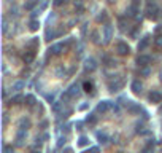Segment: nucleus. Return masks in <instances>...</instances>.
Segmentation results:
<instances>
[{"instance_id": "3", "label": "nucleus", "mask_w": 162, "mask_h": 153, "mask_svg": "<svg viewBox=\"0 0 162 153\" xmlns=\"http://www.w3.org/2000/svg\"><path fill=\"white\" fill-rule=\"evenodd\" d=\"M148 101H150L151 104H160L162 102V94L159 91H151L150 94H148Z\"/></svg>"}, {"instance_id": "7", "label": "nucleus", "mask_w": 162, "mask_h": 153, "mask_svg": "<svg viewBox=\"0 0 162 153\" xmlns=\"http://www.w3.org/2000/svg\"><path fill=\"white\" fill-rule=\"evenodd\" d=\"M137 64L140 67H148V66L151 64V58L146 56V54H140V56L137 58Z\"/></svg>"}, {"instance_id": "13", "label": "nucleus", "mask_w": 162, "mask_h": 153, "mask_svg": "<svg viewBox=\"0 0 162 153\" xmlns=\"http://www.w3.org/2000/svg\"><path fill=\"white\" fill-rule=\"evenodd\" d=\"M103 32H105V41H110L111 34H113V27H111L110 24H107V26H105V29H103Z\"/></svg>"}, {"instance_id": "5", "label": "nucleus", "mask_w": 162, "mask_h": 153, "mask_svg": "<svg viewBox=\"0 0 162 153\" xmlns=\"http://www.w3.org/2000/svg\"><path fill=\"white\" fill-rule=\"evenodd\" d=\"M150 43H151V37H150V35H145L142 40L138 41V46H137V48H138V51H140V53L145 51L146 48L150 46Z\"/></svg>"}, {"instance_id": "18", "label": "nucleus", "mask_w": 162, "mask_h": 153, "mask_svg": "<svg viewBox=\"0 0 162 153\" xmlns=\"http://www.w3.org/2000/svg\"><path fill=\"white\" fill-rule=\"evenodd\" d=\"M78 145H80V147H86V145H89V139L84 137V136H81L80 141H78Z\"/></svg>"}, {"instance_id": "16", "label": "nucleus", "mask_w": 162, "mask_h": 153, "mask_svg": "<svg viewBox=\"0 0 162 153\" xmlns=\"http://www.w3.org/2000/svg\"><path fill=\"white\" fill-rule=\"evenodd\" d=\"M38 27H40L38 19H32L30 23H29V29H30V30H38Z\"/></svg>"}, {"instance_id": "19", "label": "nucleus", "mask_w": 162, "mask_h": 153, "mask_svg": "<svg viewBox=\"0 0 162 153\" xmlns=\"http://www.w3.org/2000/svg\"><path fill=\"white\" fill-rule=\"evenodd\" d=\"M35 5H37V0H29V2L24 5V8H26V10H32Z\"/></svg>"}, {"instance_id": "25", "label": "nucleus", "mask_w": 162, "mask_h": 153, "mask_svg": "<svg viewBox=\"0 0 162 153\" xmlns=\"http://www.w3.org/2000/svg\"><path fill=\"white\" fill-rule=\"evenodd\" d=\"M22 99V96H16V97H13L11 99V104H19V101Z\"/></svg>"}, {"instance_id": "8", "label": "nucleus", "mask_w": 162, "mask_h": 153, "mask_svg": "<svg viewBox=\"0 0 162 153\" xmlns=\"http://www.w3.org/2000/svg\"><path fill=\"white\" fill-rule=\"evenodd\" d=\"M95 69H97L95 61H94L92 58H89V59L86 61V64H84V70H86V72H94Z\"/></svg>"}, {"instance_id": "22", "label": "nucleus", "mask_w": 162, "mask_h": 153, "mask_svg": "<svg viewBox=\"0 0 162 153\" xmlns=\"http://www.w3.org/2000/svg\"><path fill=\"white\" fill-rule=\"evenodd\" d=\"M29 126H30V121H29V120H21V126H19V128H24V129H27Z\"/></svg>"}, {"instance_id": "28", "label": "nucleus", "mask_w": 162, "mask_h": 153, "mask_svg": "<svg viewBox=\"0 0 162 153\" xmlns=\"http://www.w3.org/2000/svg\"><path fill=\"white\" fill-rule=\"evenodd\" d=\"M22 86H24V83H22V81H19V83H16V85L13 86V88H15V89H21Z\"/></svg>"}, {"instance_id": "1", "label": "nucleus", "mask_w": 162, "mask_h": 153, "mask_svg": "<svg viewBox=\"0 0 162 153\" xmlns=\"http://www.w3.org/2000/svg\"><path fill=\"white\" fill-rule=\"evenodd\" d=\"M116 53L119 56H127L130 53V46L126 43V41H118L116 43Z\"/></svg>"}, {"instance_id": "20", "label": "nucleus", "mask_w": 162, "mask_h": 153, "mask_svg": "<svg viewBox=\"0 0 162 153\" xmlns=\"http://www.w3.org/2000/svg\"><path fill=\"white\" fill-rule=\"evenodd\" d=\"M95 121H97L95 115H94V113H89V115H88V118H86V123H89V124H94Z\"/></svg>"}, {"instance_id": "27", "label": "nucleus", "mask_w": 162, "mask_h": 153, "mask_svg": "<svg viewBox=\"0 0 162 153\" xmlns=\"http://www.w3.org/2000/svg\"><path fill=\"white\" fill-rule=\"evenodd\" d=\"M64 144H65V137H60V139H59V142H57V147H62Z\"/></svg>"}, {"instance_id": "29", "label": "nucleus", "mask_w": 162, "mask_h": 153, "mask_svg": "<svg viewBox=\"0 0 162 153\" xmlns=\"http://www.w3.org/2000/svg\"><path fill=\"white\" fill-rule=\"evenodd\" d=\"M64 3V0H54V6H60Z\"/></svg>"}, {"instance_id": "26", "label": "nucleus", "mask_w": 162, "mask_h": 153, "mask_svg": "<svg viewBox=\"0 0 162 153\" xmlns=\"http://www.w3.org/2000/svg\"><path fill=\"white\" fill-rule=\"evenodd\" d=\"M86 153H98V147H92V148H89Z\"/></svg>"}, {"instance_id": "21", "label": "nucleus", "mask_w": 162, "mask_h": 153, "mask_svg": "<svg viewBox=\"0 0 162 153\" xmlns=\"http://www.w3.org/2000/svg\"><path fill=\"white\" fill-rule=\"evenodd\" d=\"M153 145H154V142H150L146 145V147L142 150V153H153Z\"/></svg>"}, {"instance_id": "33", "label": "nucleus", "mask_w": 162, "mask_h": 153, "mask_svg": "<svg viewBox=\"0 0 162 153\" xmlns=\"http://www.w3.org/2000/svg\"><path fill=\"white\" fill-rule=\"evenodd\" d=\"M160 78H162V73H160Z\"/></svg>"}, {"instance_id": "17", "label": "nucleus", "mask_w": 162, "mask_h": 153, "mask_svg": "<svg viewBox=\"0 0 162 153\" xmlns=\"http://www.w3.org/2000/svg\"><path fill=\"white\" fill-rule=\"evenodd\" d=\"M26 104H27V105H29V107H32V105H35V104H37V101H35V97L32 96V94H27L26 96Z\"/></svg>"}, {"instance_id": "10", "label": "nucleus", "mask_w": 162, "mask_h": 153, "mask_svg": "<svg viewBox=\"0 0 162 153\" xmlns=\"http://www.w3.org/2000/svg\"><path fill=\"white\" fill-rule=\"evenodd\" d=\"M40 46V40L38 38H32V40H29V43H27V50H30V51H35L37 53V48Z\"/></svg>"}, {"instance_id": "12", "label": "nucleus", "mask_w": 162, "mask_h": 153, "mask_svg": "<svg viewBox=\"0 0 162 153\" xmlns=\"http://www.w3.org/2000/svg\"><path fill=\"white\" fill-rule=\"evenodd\" d=\"M153 45H154V50L156 51H162V35H157L156 38H154Z\"/></svg>"}, {"instance_id": "2", "label": "nucleus", "mask_w": 162, "mask_h": 153, "mask_svg": "<svg viewBox=\"0 0 162 153\" xmlns=\"http://www.w3.org/2000/svg\"><path fill=\"white\" fill-rule=\"evenodd\" d=\"M146 18L148 19H153V21H156L159 18V8L156 5H148V8H146Z\"/></svg>"}, {"instance_id": "9", "label": "nucleus", "mask_w": 162, "mask_h": 153, "mask_svg": "<svg viewBox=\"0 0 162 153\" xmlns=\"http://www.w3.org/2000/svg\"><path fill=\"white\" fill-rule=\"evenodd\" d=\"M130 88H132V91L135 94H140V93H142V89H143V85H142V81H140V80H133Z\"/></svg>"}, {"instance_id": "6", "label": "nucleus", "mask_w": 162, "mask_h": 153, "mask_svg": "<svg viewBox=\"0 0 162 153\" xmlns=\"http://www.w3.org/2000/svg\"><path fill=\"white\" fill-rule=\"evenodd\" d=\"M111 107H113V105H111L110 101H102V102L97 105V112H98V113H107Z\"/></svg>"}, {"instance_id": "23", "label": "nucleus", "mask_w": 162, "mask_h": 153, "mask_svg": "<svg viewBox=\"0 0 162 153\" xmlns=\"http://www.w3.org/2000/svg\"><path fill=\"white\" fill-rule=\"evenodd\" d=\"M140 75L148 76V75H150V69H148V67H140Z\"/></svg>"}, {"instance_id": "30", "label": "nucleus", "mask_w": 162, "mask_h": 153, "mask_svg": "<svg viewBox=\"0 0 162 153\" xmlns=\"http://www.w3.org/2000/svg\"><path fill=\"white\" fill-rule=\"evenodd\" d=\"M88 109V104H83V105H80V110H86Z\"/></svg>"}, {"instance_id": "24", "label": "nucleus", "mask_w": 162, "mask_h": 153, "mask_svg": "<svg viewBox=\"0 0 162 153\" xmlns=\"http://www.w3.org/2000/svg\"><path fill=\"white\" fill-rule=\"evenodd\" d=\"M97 21H98V23H102V21H107V13L102 11V15L97 16Z\"/></svg>"}, {"instance_id": "14", "label": "nucleus", "mask_w": 162, "mask_h": 153, "mask_svg": "<svg viewBox=\"0 0 162 153\" xmlns=\"http://www.w3.org/2000/svg\"><path fill=\"white\" fill-rule=\"evenodd\" d=\"M83 89H84L86 93L94 94V85H92L91 81H84V83H83Z\"/></svg>"}, {"instance_id": "15", "label": "nucleus", "mask_w": 162, "mask_h": 153, "mask_svg": "<svg viewBox=\"0 0 162 153\" xmlns=\"http://www.w3.org/2000/svg\"><path fill=\"white\" fill-rule=\"evenodd\" d=\"M97 139H98V142H100V144H107L108 142V136L105 133H100V131L97 133Z\"/></svg>"}, {"instance_id": "4", "label": "nucleus", "mask_w": 162, "mask_h": 153, "mask_svg": "<svg viewBox=\"0 0 162 153\" xmlns=\"http://www.w3.org/2000/svg\"><path fill=\"white\" fill-rule=\"evenodd\" d=\"M26 137H27V129H24V128H19L18 134H16V145H19V147H21V145L24 144Z\"/></svg>"}, {"instance_id": "32", "label": "nucleus", "mask_w": 162, "mask_h": 153, "mask_svg": "<svg viewBox=\"0 0 162 153\" xmlns=\"http://www.w3.org/2000/svg\"><path fill=\"white\" fill-rule=\"evenodd\" d=\"M5 153H11V150L10 148H5Z\"/></svg>"}, {"instance_id": "31", "label": "nucleus", "mask_w": 162, "mask_h": 153, "mask_svg": "<svg viewBox=\"0 0 162 153\" xmlns=\"http://www.w3.org/2000/svg\"><path fill=\"white\" fill-rule=\"evenodd\" d=\"M64 153H73V151H72V148H67V150H65Z\"/></svg>"}, {"instance_id": "11", "label": "nucleus", "mask_w": 162, "mask_h": 153, "mask_svg": "<svg viewBox=\"0 0 162 153\" xmlns=\"http://www.w3.org/2000/svg\"><path fill=\"white\" fill-rule=\"evenodd\" d=\"M35 54H37V53L30 51V50H27V51L24 53V62H26V64H30V62L35 59Z\"/></svg>"}]
</instances>
